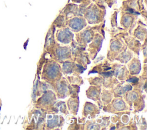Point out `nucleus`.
Wrapping results in <instances>:
<instances>
[{
    "instance_id": "obj_1",
    "label": "nucleus",
    "mask_w": 147,
    "mask_h": 130,
    "mask_svg": "<svg viewBox=\"0 0 147 130\" xmlns=\"http://www.w3.org/2000/svg\"><path fill=\"white\" fill-rule=\"evenodd\" d=\"M2 101H1V99H0V111H1V107H2Z\"/></svg>"
}]
</instances>
